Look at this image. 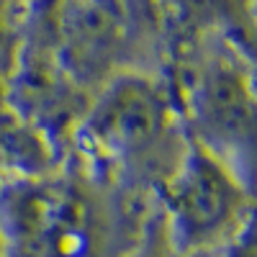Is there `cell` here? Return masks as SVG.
Listing matches in <instances>:
<instances>
[{"mask_svg": "<svg viewBox=\"0 0 257 257\" xmlns=\"http://www.w3.org/2000/svg\"><path fill=\"white\" fill-rule=\"evenodd\" d=\"M162 121V108L152 90L137 82H126L108 95L93 118V139L113 155H132L152 142Z\"/></svg>", "mask_w": 257, "mask_h": 257, "instance_id": "cell-1", "label": "cell"}, {"mask_svg": "<svg viewBox=\"0 0 257 257\" xmlns=\"http://www.w3.org/2000/svg\"><path fill=\"white\" fill-rule=\"evenodd\" d=\"M178 206L190 229H216L234 208V190L216 167L193 165L183 180Z\"/></svg>", "mask_w": 257, "mask_h": 257, "instance_id": "cell-2", "label": "cell"}]
</instances>
